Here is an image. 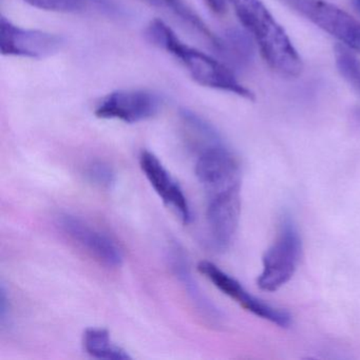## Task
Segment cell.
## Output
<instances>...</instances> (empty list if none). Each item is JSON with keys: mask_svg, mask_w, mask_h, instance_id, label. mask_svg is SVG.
I'll list each match as a JSON object with an SVG mask.
<instances>
[{"mask_svg": "<svg viewBox=\"0 0 360 360\" xmlns=\"http://www.w3.org/2000/svg\"><path fill=\"white\" fill-rule=\"evenodd\" d=\"M180 119L182 122L186 141L191 147L199 153L205 147L223 141L218 130L203 117L198 115L193 111L184 109L181 110Z\"/></svg>", "mask_w": 360, "mask_h": 360, "instance_id": "5bb4252c", "label": "cell"}, {"mask_svg": "<svg viewBox=\"0 0 360 360\" xmlns=\"http://www.w3.org/2000/svg\"><path fill=\"white\" fill-rule=\"evenodd\" d=\"M149 1L157 7L163 8L166 11L170 12L176 18H180L185 24L189 25L191 28L205 37L212 43V45L216 44L214 41H217L218 37L207 28L197 13L193 12L187 4L184 3V0H149Z\"/></svg>", "mask_w": 360, "mask_h": 360, "instance_id": "e0dca14e", "label": "cell"}, {"mask_svg": "<svg viewBox=\"0 0 360 360\" xmlns=\"http://www.w3.org/2000/svg\"><path fill=\"white\" fill-rule=\"evenodd\" d=\"M241 214V185L210 193L206 219L214 248H229L239 225Z\"/></svg>", "mask_w": 360, "mask_h": 360, "instance_id": "52a82bcc", "label": "cell"}, {"mask_svg": "<svg viewBox=\"0 0 360 360\" xmlns=\"http://www.w3.org/2000/svg\"><path fill=\"white\" fill-rule=\"evenodd\" d=\"M198 271L203 274L221 292L235 300L246 311H250L254 315L259 316L271 323L277 324L280 328H288L290 326L292 319H290V314L288 311L273 307V305L257 298L254 295L248 292L238 280L225 273L214 263L210 262V261H201L198 264Z\"/></svg>", "mask_w": 360, "mask_h": 360, "instance_id": "ba28073f", "label": "cell"}, {"mask_svg": "<svg viewBox=\"0 0 360 360\" xmlns=\"http://www.w3.org/2000/svg\"><path fill=\"white\" fill-rule=\"evenodd\" d=\"M288 7L360 54V22L326 0H282Z\"/></svg>", "mask_w": 360, "mask_h": 360, "instance_id": "277c9868", "label": "cell"}, {"mask_svg": "<svg viewBox=\"0 0 360 360\" xmlns=\"http://www.w3.org/2000/svg\"><path fill=\"white\" fill-rule=\"evenodd\" d=\"M353 7L355 8L356 11L360 14V0H352Z\"/></svg>", "mask_w": 360, "mask_h": 360, "instance_id": "44dd1931", "label": "cell"}, {"mask_svg": "<svg viewBox=\"0 0 360 360\" xmlns=\"http://www.w3.org/2000/svg\"><path fill=\"white\" fill-rule=\"evenodd\" d=\"M27 5L56 13H82L94 11L109 16H121L122 10L112 0H22Z\"/></svg>", "mask_w": 360, "mask_h": 360, "instance_id": "4fadbf2b", "label": "cell"}, {"mask_svg": "<svg viewBox=\"0 0 360 360\" xmlns=\"http://www.w3.org/2000/svg\"><path fill=\"white\" fill-rule=\"evenodd\" d=\"M64 46V39L53 33L16 26L5 16L0 18V52L6 56L49 58Z\"/></svg>", "mask_w": 360, "mask_h": 360, "instance_id": "5b68a950", "label": "cell"}, {"mask_svg": "<svg viewBox=\"0 0 360 360\" xmlns=\"http://www.w3.org/2000/svg\"><path fill=\"white\" fill-rule=\"evenodd\" d=\"M195 174L208 193L241 185L239 162L224 141L199 151Z\"/></svg>", "mask_w": 360, "mask_h": 360, "instance_id": "30bf717a", "label": "cell"}, {"mask_svg": "<svg viewBox=\"0 0 360 360\" xmlns=\"http://www.w3.org/2000/svg\"><path fill=\"white\" fill-rule=\"evenodd\" d=\"M145 37L149 43L165 50L180 60L191 77L200 85L254 100V94L240 84L224 64L183 43L174 31L162 20H155L149 22Z\"/></svg>", "mask_w": 360, "mask_h": 360, "instance_id": "7a4b0ae2", "label": "cell"}, {"mask_svg": "<svg viewBox=\"0 0 360 360\" xmlns=\"http://www.w3.org/2000/svg\"><path fill=\"white\" fill-rule=\"evenodd\" d=\"M140 166L162 201L176 212L184 224L191 223L193 217L188 201L180 185L170 176L161 161L150 151L143 150L140 155Z\"/></svg>", "mask_w": 360, "mask_h": 360, "instance_id": "8fae6325", "label": "cell"}, {"mask_svg": "<svg viewBox=\"0 0 360 360\" xmlns=\"http://www.w3.org/2000/svg\"><path fill=\"white\" fill-rule=\"evenodd\" d=\"M169 260L174 275L182 282L183 286L187 290V294L191 297L198 311L205 317V319L212 322L218 321L220 319V314L217 311L214 305L204 296L203 292L193 280L184 252L179 246H172L169 250Z\"/></svg>", "mask_w": 360, "mask_h": 360, "instance_id": "7c38bea8", "label": "cell"}, {"mask_svg": "<svg viewBox=\"0 0 360 360\" xmlns=\"http://www.w3.org/2000/svg\"><path fill=\"white\" fill-rule=\"evenodd\" d=\"M334 54L339 72L360 94V60L343 45L335 46Z\"/></svg>", "mask_w": 360, "mask_h": 360, "instance_id": "ac0fdd59", "label": "cell"}, {"mask_svg": "<svg viewBox=\"0 0 360 360\" xmlns=\"http://www.w3.org/2000/svg\"><path fill=\"white\" fill-rule=\"evenodd\" d=\"M302 242L298 227L290 214H284L273 245L262 258V273L257 280L261 290L275 292L288 283L300 262Z\"/></svg>", "mask_w": 360, "mask_h": 360, "instance_id": "3957f363", "label": "cell"}, {"mask_svg": "<svg viewBox=\"0 0 360 360\" xmlns=\"http://www.w3.org/2000/svg\"><path fill=\"white\" fill-rule=\"evenodd\" d=\"M162 98L149 90H117L107 94L96 106V117L127 124L151 119L159 113Z\"/></svg>", "mask_w": 360, "mask_h": 360, "instance_id": "8992f818", "label": "cell"}, {"mask_svg": "<svg viewBox=\"0 0 360 360\" xmlns=\"http://www.w3.org/2000/svg\"><path fill=\"white\" fill-rule=\"evenodd\" d=\"M207 7L212 10L214 13L222 15L226 12L227 3L229 0H204Z\"/></svg>", "mask_w": 360, "mask_h": 360, "instance_id": "ffe728a7", "label": "cell"}, {"mask_svg": "<svg viewBox=\"0 0 360 360\" xmlns=\"http://www.w3.org/2000/svg\"><path fill=\"white\" fill-rule=\"evenodd\" d=\"M357 115H358V119L360 120V110L358 111Z\"/></svg>", "mask_w": 360, "mask_h": 360, "instance_id": "7402d4cb", "label": "cell"}, {"mask_svg": "<svg viewBox=\"0 0 360 360\" xmlns=\"http://www.w3.org/2000/svg\"><path fill=\"white\" fill-rule=\"evenodd\" d=\"M58 225L71 241L98 262L108 267L121 266L123 252L106 233L70 214H60Z\"/></svg>", "mask_w": 360, "mask_h": 360, "instance_id": "9c48e42d", "label": "cell"}, {"mask_svg": "<svg viewBox=\"0 0 360 360\" xmlns=\"http://www.w3.org/2000/svg\"><path fill=\"white\" fill-rule=\"evenodd\" d=\"M85 178L94 186L109 189L115 184V172L109 164L103 161H94L86 166Z\"/></svg>", "mask_w": 360, "mask_h": 360, "instance_id": "d6986e66", "label": "cell"}, {"mask_svg": "<svg viewBox=\"0 0 360 360\" xmlns=\"http://www.w3.org/2000/svg\"><path fill=\"white\" fill-rule=\"evenodd\" d=\"M240 22L258 44L269 67L283 77H297L303 65L290 37L261 0H229Z\"/></svg>", "mask_w": 360, "mask_h": 360, "instance_id": "6da1fadb", "label": "cell"}, {"mask_svg": "<svg viewBox=\"0 0 360 360\" xmlns=\"http://www.w3.org/2000/svg\"><path fill=\"white\" fill-rule=\"evenodd\" d=\"M216 50L237 66H246L254 54L248 32L244 33L237 29H231L225 32L224 37H219V45Z\"/></svg>", "mask_w": 360, "mask_h": 360, "instance_id": "2e32d148", "label": "cell"}, {"mask_svg": "<svg viewBox=\"0 0 360 360\" xmlns=\"http://www.w3.org/2000/svg\"><path fill=\"white\" fill-rule=\"evenodd\" d=\"M84 349L92 357L107 360L131 359L129 354L111 341L108 330L101 328H89L83 337Z\"/></svg>", "mask_w": 360, "mask_h": 360, "instance_id": "9a60e30c", "label": "cell"}]
</instances>
